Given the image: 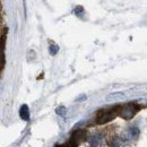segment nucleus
Here are the masks:
<instances>
[{
  "instance_id": "12",
  "label": "nucleus",
  "mask_w": 147,
  "mask_h": 147,
  "mask_svg": "<svg viewBox=\"0 0 147 147\" xmlns=\"http://www.w3.org/2000/svg\"><path fill=\"white\" fill-rule=\"evenodd\" d=\"M0 20H1V14H0Z\"/></svg>"
},
{
  "instance_id": "4",
  "label": "nucleus",
  "mask_w": 147,
  "mask_h": 147,
  "mask_svg": "<svg viewBox=\"0 0 147 147\" xmlns=\"http://www.w3.org/2000/svg\"><path fill=\"white\" fill-rule=\"evenodd\" d=\"M104 135L103 132H94L93 135L90 136L88 143L91 147H101L104 144Z\"/></svg>"
},
{
  "instance_id": "3",
  "label": "nucleus",
  "mask_w": 147,
  "mask_h": 147,
  "mask_svg": "<svg viewBox=\"0 0 147 147\" xmlns=\"http://www.w3.org/2000/svg\"><path fill=\"white\" fill-rule=\"evenodd\" d=\"M86 137H87V132H86L85 130L80 129V130L74 132L71 138H70L66 144H67L68 147H77L80 144V142H83V140L86 139Z\"/></svg>"
},
{
  "instance_id": "9",
  "label": "nucleus",
  "mask_w": 147,
  "mask_h": 147,
  "mask_svg": "<svg viewBox=\"0 0 147 147\" xmlns=\"http://www.w3.org/2000/svg\"><path fill=\"white\" fill-rule=\"evenodd\" d=\"M125 97L123 93H112L107 96V101H113V100H122Z\"/></svg>"
},
{
  "instance_id": "10",
  "label": "nucleus",
  "mask_w": 147,
  "mask_h": 147,
  "mask_svg": "<svg viewBox=\"0 0 147 147\" xmlns=\"http://www.w3.org/2000/svg\"><path fill=\"white\" fill-rule=\"evenodd\" d=\"M49 51H50V55H55L59 51V47L55 45V44H51L50 48H49Z\"/></svg>"
},
{
  "instance_id": "8",
  "label": "nucleus",
  "mask_w": 147,
  "mask_h": 147,
  "mask_svg": "<svg viewBox=\"0 0 147 147\" xmlns=\"http://www.w3.org/2000/svg\"><path fill=\"white\" fill-rule=\"evenodd\" d=\"M19 115H20V118H22L23 120H25V121H28V120H30V110H28V107H27L26 104L22 105V108H20V110H19Z\"/></svg>"
},
{
  "instance_id": "1",
  "label": "nucleus",
  "mask_w": 147,
  "mask_h": 147,
  "mask_svg": "<svg viewBox=\"0 0 147 147\" xmlns=\"http://www.w3.org/2000/svg\"><path fill=\"white\" fill-rule=\"evenodd\" d=\"M118 111H119V107L112 108V109H109V110L100 111L98 114H97V118H96V122L100 123V125L109 122V121L113 120L118 115Z\"/></svg>"
},
{
  "instance_id": "6",
  "label": "nucleus",
  "mask_w": 147,
  "mask_h": 147,
  "mask_svg": "<svg viewBox=\"0 0 147 147\" xmlns=\"http://www.w3.org/2000/svg\"><path fill=\"white\" fill-rule=\"evenodd\" d=\"M126 140L120 136H113L109 140V147H126Z\"/></svg>"
},
{
  "instance_id": "5",
  "label": "nucleus",
  "mask_w": 147,
  "mask_h": 147,
  "mask_svg": "<svg viewBox=\"0 0 147 147\" xmlns=\"http://www.w3.org/2000/svg\"><path fill=\"white\" fill-rule=\"evenodd\" d=\"M139 136V129L137 127H129L122 135V138L126 140V142H131V140H135L137 139Z\"/></svg>"
},
{
  "instance_id": "7",
  "label": "nucleus",
  "mask_w": 147,
  "mask_h": 147,
  "mask_svg": "<svg viewBox=\"0 0 147 147\" xmlns=\"http://www.w3.org/2000/svg\"><path fill=\"white\" fill-rule=\"evenodd\" d=\"M5 41H6V33L3 32V34L0 37V69H2L3 65H5V55H3Z\"/></svg>"
},
{
  "instance_id": "2",
  "label": "nucleus",
  "mask_w": 147,
  "mask_h": 147,
  "mask_svg": "<svg viewBox=\"0 0 147 147\" xmlns=\"http://www.w3.org/2000/svg\"><path fill=\"white\" fill-rule=\"evenodd\" d=\"M139 111V107L136 105V104H132V103H129V104H126L123 107H119V111H118V114L126 119V120H129L131 119L137 112Z\"/></svg>"
},
{
  "instance_id": "11",
  "label": "nucleus",
  "mask_w": 147,
  "mask_h": 147,
  "mask_svg": "<svg viewBox=\"0 0 147 147\" xmlns=\"http://www.w3.org/2000/svg\"><path fill=\"white\" fill-rule=\"evenodd\" d=\"M66 112H67V110H66V108H65V107H60V108H58V109H57V113H58V114H60V115H62V117H65V115H66Z\"/></svg>"
}]
</instances>
